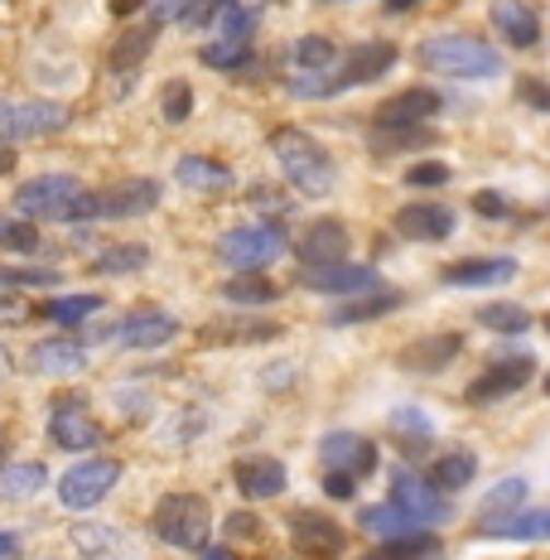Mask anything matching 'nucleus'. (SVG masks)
Instances as JSON below:
<instances>
[{"label":"nucleus","instance_id":"obj_11","mask_svg":"<svg viewBox=\"0 0 550 560\" xmlns=\"http://www.w3.org/2000/svg\"><path fill=\"white\" fill-rule=\"evenodd\" d=\"M160 179H150V174H136V179H116L107 189L97 194V218H107V223H126V218H145L160 208Z\"/></svg>","mask_w":550,"mask_h":560},{"label":"nucleus","instance_id":"obj_1","mask_svg":"<svg viewBox=\"0 0 550 560\" xmlns=\"http://www.w3.org/2000/svg\"><path fill=\"white\" fill-rule=\"evenodd\" d=\"M396 44H358V49H348L343 63H333L329 73H295L290 78V92L295 97H333V92H353V88H367L377 83V78H386L396 68Z\"/></svg>","mask_w":550,"mask_h":560},{"label":"nucleus","instance_id":"obj_56","mask_svg":"<svg viewBox=\"0 0 550 560\" xmlns=\"http://www.w3.org/2000/svg\"><path fill=\"white\" fill-rule=\"evenodd\" d=\"M0 377H10V363H5V353H0Z\"/></svg>","mask_w":550,"mask_h":560},{"label":"nucleus","instance_id":"obj_17","mask_svg":"<svg viewBox=\"0 0 550 560\" xmlns=\"http://www.w3.org/2000/svg\"><path fill=\"white\" fill-rule=\"evenodd\" d=\"M324 464L338 474H353V478H367L377 469V445H372L367 435H353V430H333V435H324Z\"/></svg>","mask_w":550,"mask_h":560},{"label":"nucleus","instance_id":"obj_26","mask_svg":"<svg viewBox=\"0 0 550 560\" xmlns=\"http://www.w3.org/2000/svg\"><path fill=\"white\" fill-rule=\"evenodd\" d=\"M174 179L189 194H227L232 189V170L213 155H184L179 165H174Z\"/></svg>","mask_w":550,"mask_h":560},{"label":"nucleus","instance_id":"obj_13","mask_svg":"<svg viewBox=\"0 0 550 560\" xmlns=\"http://www.w3.org/2000/svg\"><path fill=\"white\" fill-rule=\"evenodd\" d=\"M304 290H314V295H372V290H382V276L372 271V266H358V261H338V266H314V271L300 276Z\"/></svg>","mask_w":550,"mask_h":560},{"label":"nucleus","instance_id":"obj_12","mask_svg":"<svg viewBox=\"0 0 550 560\" xmlns=\"http://www.w3.org/2000/svg\"><path fill=\"white\" fill-rule=\"evenodd\" d=\"M536 377V358L531 353H507V358H493V368L483 372V377L468 382V401L473 406H493L502 396H517L526 382Z\"/></svg>","mask_w":550,"mask_h":560},{"label":"nucleus","instance_id":"obj_44","mask_svg":"<svg viewBox=\"0 0 550 560\" xmlns=\"http://www.w3.org/2000/svg\"><path fill=\"white\" fill-rule=\"evenodd\" d=\"M251 58V44L247 39H218L203 49V63L208 68H242Z\"/></svg>","mask_w":550,"mask_h":560},{"label":"nucleus","instance_id":"obj_36","mask_svg":"<svg viewBox=\"0 0 550 560\" xmlns=\"http://www.w3.org/2000/svg\"><path fill=\"white\" fill-rule=\"evenodd\" d=\"M44 483H49L44 464H10V469L0 474V488H5L10 498H34V493H44Z\"/></svg>","mask_w":550,"mask_h":560},{"label":"nucleus","instance_id":"obj_52","mask_svg":"<svg viewBox=\"0 0 550 560\" xmlns=\"http://www.w3.org/2000/svg\"><path fill=\"white\" fill-rule=\"evenodd\" d=\"M522 97L531 102V107H541V112H550V88L546 83H522Z\"/></svg>","mask_w":550,"mask_h":560},{"label":"nucleus","instance_id":"obj_49","mask_svg":"<svg viewBox=\"0 0 550 560\" xmlns=\"http://www.w3.org/2000/svg\"><path fill=\"white\" fill-rule=\"evenodd\" d=\"M251 203H256V213H276V218H285V213H290L285 194L266 189V184H256V189H251Z\"/></svg>","mask_w":550,"mask_h":560},{"label":"nucleus","instance_id":"obj_7","mask_svg":"<svg viewBox=\"0 0 550 560\" xmlns=\"http://www.w3.org/2000/svg\"><path fill=\"white\" fill-rule=\"evenodd\" d=\"M68 126V107L63 102H10L0 97V140H39V136H54Z\"/></svg>","mask_w":550,"mask_h":560},{"label":"nucleus","instance_id":"obj_46","mask_svg":"<svg viewBox=\"0 0 550 560\" xmlns=\"http://www.w3.org/2000/svg\"><path fill=\"white\" fill-rule=\"evenodd\" d=\"M256 20H261V10H256V5H232L227 15H222V39H247L251 44Z\"/></svg>","mask_w":550,"mask_h":560},{"label":"nucleus","instance_id":"obj_28","mask_svg":"<svg viewBox=\"0 0 550 560\" xmlns=\"http://www.w3.org/2000/svg\"><path fill=\"white\" fill-rule=\"evenodd\" d=\"M391 435L401 440L406 454H425L430 440H435V425H430L425 411H416V406H401V411H391Z\"/></svg>","mask_w":550,"mask_h":560},{"label":"nucleus","instance_id":"obj_42","mask_svg":"<svg viewBox=\"0 0 550 560\" xmlns=\"http://www.w3.org/2000/svg\"><path fill=\"white\" fill-rule=\"evenodd\" d=\"M526 503V478H502L493 493L483 498V517H507V512H517Z\"/></svg>","mask_w":550,"mask_h":560},{"label":"nucleus","instance_id":"obj_14","mask_svg":"<svg viewBox=\"0 0 550 560\" xmlns=\"http://www.w3.org/2000/svg\"><path fill=\"white\" fill-rule=\"evenodd\" d=\"M290 536H295V551L314 556V560H338L348 546L343 527H338L333 517H324V512H309V508H300L295 517H290Z\"/></svg>","mask_w":550,"mask_h":560},{"label":"nucleus","instance_id":"obj_35","mask_svg":"<svg viewBox=\"0 0 550 560\" xmlns=\"http://www.w3.org/2000/svg\"><path fill=\"white\" fill-rule=\"evenodd\" d=\"M44 247L39 228L30 218H0V252H15V256H34Z\"/></svg>","mask_w":550,"mask_h":560},{"label":"nucleus","instance_id":"obj_45","mask_svg":"<svg viewBox=\"0 0 550 560\" xmlns=\"http://www.w3.org/2000/svg\"><path fill=\"white\" fill-rule=\"evenodd\" d=\"M73 546L83 556H107L112 546H121V532H112V527H78L73 532Z\"/></svg>","mask_w":550,"mask_h":560},{"label":"nucleus","instance_id":"obj_38","mask_svg":"<svg viewBox=\"0 0 550 560\" xmlns=\"http://www.w3.org/2000/svg\"><path fill=\"white\" fill-rule=\"evenodd\" d=\"M150 25H174V20H189V25H203V0H145Z\"/></svg>","mask_w":550,"mask_h":560},{"label":"nucleus","instance_id":"obj_10","mask_svg":"<svg viewBox=\"0 0 550 560\" xmlns=\"http://www.w3.org/2000/svg\"><path fill=\"white\" fill-rule=\"evenodd\" d=\"M83 194L87 189L73 179V174H34L30 184L15 189V208H20V218H49V223H58V213Z\"/></svg>","mask_w":550,"mask_h":560},{"label":"nucleus","instance_id":"obj_16","mask_svg":"<svg viewBox=\"0 0 550 560\" xmlns=\"http://www.w3.org/2000/svg\"><path fill=\"white\" fill-rule=\"evenodd\" d=\"M174 334H179V324H174L165 310H136V314H126L116 329H102L97 338H112V343H121V348H160V343H169Z\"/></svg>","mask_w":550,"mask_h":560},{"label":"nucleus","instance_id":"obj_23","mask_svg":"<svg viewBox=\"0 0 550 560\" xmlns=\"http://www.w3.org/2000/svg\"><path fill=\"white\" fill-rule=\"evenodd\" d=\"M478 536H498V541H550V508H517L507 517H483Z\"/></svg>","mask_w":550,"mask_h":560},{"label":"nucleus","instance_id":"obj_53","mask_svg":"<svg viewBox=\"0 0 550 560\" xmlns=\"http://www.w3.org/2000/svg\"><path fill=\"white\" fill-rule=\"evenodd\" d=\"M25 551H20V536H10V532H0V560H20Z\"/></svg>","mask_w":550,"mask_h":560},{"label":"nucleus","instance_id":"obj_24","mask_svg":"<svg viewBox=\"0 0 550 560\" xmlns=\"http://www.w3.org/2000/svg\"><path fill=\"white\" fill-rule=\"evenodd\" d=\"M488 15H493V30L512 49H531V44L541 39V20H536V10L526 5V0H493Z\"/></svg>","mask_w":550,"mask_h":560},{"label":"nucleus","instance_id":"obj_37","mask_svg":"<svg viewBox=\"0 0 550 560\" xmlns=\"http://www.w3.org/2000/svg\"><path fill=\"white\" fill-rule=\"evenodd\" d=\"M150 261V252L140 247V242H126V247H107L92 261V271L97 276H126V271H140V266Z\"/></svg>","mask_w":550,"mask_h":560},{"label":"nucleus","instance_id":"obj_18","mask_svg":"<svg viewBox=\"0 0 550 560\" xmlns=\"http://www.w3.org/2000/svg\"><path fill=\"white\" fill-rule=\"evenodd\" d=\"M348 261V228L338 218H319V223L304 228L300 237V266L314 271V266H338Z\"/></svg>","mask_w":550,"mask_h":560},{"label":"nucleus","instance_id":"obj_8","mask_svg":"<svg viewBox=\"0 0 550 560\" xmlns=\"http://www.w3.org/2000/svg\"><path fill=\"white\" fill-rule=\"evenodd\" d=\"M49 435H54L58 450L87 454L107 440V430H102V420L87 411L83 396H63V401H54V411H49Z\"/></svg>","mask_w":550,"mask_h":560},{"label":"nucleus","instance_id":"obj_4","mask_svg":"<svg viewBox=\"0 0 550 560\" xmlns=\"http://www.w3.org/2000/svg\"><path fill=\"white\" fill-rule=\"evenodd\" d=\"M155 536L174 551H208L213 536V512L198 493H169L155 508Z\"/></svg>","mask_w":550,"mask_h":560},{"label":"nucleus","instance_id":"obj_58","mask_svg":"<svg viewBox=\"0 0 550 560\" xmlns=\"http://www.w3.org/2000/svg\"><path fill=\"white\" fill-rule=\"evenodd\" d=\"M546 329H550V314H546Z\"/></svg>","mask_w":550,"mask_h":560},{"label":"nucleus","instance_id":"obj_5","mask_svg":"<svg viewBox=\"0 0 550 560\" xmlns=\"http://www.w3.org/2000/svg\"><path fill=\"white\" fill-rule=\"evenodd\" d=\"M218 256L232 266V271H266L271 261L285 256V228L280 223H247L222 232Z\"/></svg>","mask_w":550,"mask_h":560},{"label":"nucleus","instance_id":"obj_47","mask_svg":"<svg viewBox=\"0 0 550 560\" xmlns=\"http://www.w3.org/2000/svg\"><path fill=\"white\" fill-rule=\"evenodd\" d=\"M449 165H440V160H420V165L406 170V184L411 189H440V184H449Z\"/></svg>","mask_w":550,"mask_h":560},{"label":"nucleus","instance_id":"obj_15","mask_svg":"<svg viewBox=\"0 0 550 560\" xmlns=\"http://www.w3.org/2000/svg\"><path fill=\"white\" fill-rule=\"evenodd\" d=\"M440 107H444L440 92L411 88V92H396L391 102H382L377 116H372V126H377V131H416V126H425Z\"/></svg>","mask_w":550,"mask_h":560},{"label":"nucleus","instance_id":"obj_3","mask_svg":"<svg viewBox=\"0 0 550 560\" xmlns=\"http://www.w3.org/2000/svg\"><path fill=\"white\" fill-rule=\"evenodd\" d=\"M416 58L420 68H430L440 78H459V83H478V78L502 73V54L478 39V34H430L416 49Z\"/></svg>","mask_w":550,"mask_h":560},{"label":"nucleus","instance_id":"obj_6","mask_svg":"<svg viewBox=\"0 0 550 560\" xmlns=\"http://www.w3.org/2000/svg\"><path fill=\"white\" fill-rule=\"evenodd\" d=\"M116 483H121V464L116 459H78L73 469L58 478V498H63L68 512H87V508H97Z\"/></svg>","mask_w":550,"mask_h":560},{"label":"nucleus","instance_id":"obj_41","mask_svg":"<svg viewBox=\"0 0 550 560\" xmlns=\"http://www.w3.org/2000/svg\"><path fill=\"white\" fill-rule=\"evenodd\" d=\"M58 271L49 266H0V285L5 290H44V285H58Z\"/></svg>","mask_w":550,"mask_h":560},{"label":"nucleus","instance_id":"obj_54","mask_svg":"<svg viewBox=\"0 0 550 560\" xmlns=\"http://www.w3.org/2000/svg\"><path fill=\"white\" fill-rule=\"evenodd\" d=\"M198 560H237V556L222 551V546H208V551H198Z\"/></svg>","mask_w":550,"mask_h":560},{"label":"nucleus","instance_id":"obj_22","mask_svg":"<svg viewBox=\"0 0 550 560\" xmlns=\"http://www.w3.org/2000/svg\"><path fill=\"white\" fill-rule=\"evenodd\" d=\"M30 368L44 377H78V372H87V348L78 338H39L30 348Z\"/></svg>","mask_w":550,"mask_h":560},{"label":"nucleus","instance_id":"obj_25","mask_svg":"<svg viewBox=\"0 0 550 560\" xmlns=\"http://www.w3.org/2000/svg\"><path fill=\"white\" fill-rule=\"evenodd\" d=\"M464 338L459 334H430V338H416V343L401 348V368L406 372H440L459 358Z\"/></svg>","mask_w":550,"mask_h":560},{"label":"nucleus","instance_id":"obj_2","mask_svg":"<svg viewBox=\"0 0 550 560\" xmlns=\"http://www.w3.org/2000/svg\"><path fill=\"white\" fill-rule=\"evenodd\" d=\"M271 155H276V165L285 170V179L295 184L300 194H309V198L333 194L338 165L309 131H300V126H280V131L271 136Z\"/></svg>","mask_w":550,"mask_h":560},{"label":"nucleus","instance_id":"obj_21","mask_svg":"<svg viewBox=\"0 0 550 560\" xmlns=\"http://www.w3.org/2000/svg\"><path fill=\"white\" fill-rule=\"evenodd\" d=\"M454 208L449 203H406L401 213H396V232L411 242H444L454 232Z\"/></svg>","mask_w":550,"mask_h":560},{"label":"nucleus","instance_id":"obj_40","mask_svg":"<svg viewBox=\"0 0 550 560\" xmlns=\"http://www.w3.org/2000/svg\"><path fill=\"white\" fill-rule=\"evenodd\" d=\"M261 338H280V324H242V329L213 324V329H203V343H261Z\"/></svg>","mask_w":550,"mask_h":560},{"label":"nucleus","instance_id":"obj_9","mask_svg":"<svg viewBox=\"0 0 550 560\" xmlns=\"http://www.w3.org/2000/svg\"><path fill=\"white\" fill-rule=\"evenodd\" d=\"M391 503L406 512V517H416L420 527H440V522H449V498H444V488H435V478H420L411 469H396L391 474Z\"/></svg>","mask_w":550,"mask_h":560},{"label":"nucleus","instance_id":"obj_43","mask_svg":"<svg viewBox=\"0 0 550 560\" xmlns=\"http://www.w3.org/2000/svg\"><path fill=\"white\" fill-rule=\"evenodd\" d=\"M150 44H155V25H140V30H131V34H121V44H116L112 63H116V68H136L140 58L150 54Z\"/></svg>","mask_w":550,"mask_h":560},{"label":"nucleus","instance_id":"obj_34","mask_svg":"<svg viewBox=\"0 0 550 560\" xmlns=\"http://www.w3.org/2000/svg\"><path fill=\"white\" fill-rule=\"evenodd\" d=\"M102 310V300L97 295H58V300H49L39 314L49 324H63V329H73V324H83V319H92V314Z\"/></svg>","mask_w":550,"mask_h":560},{"label":"nucleus","instance_id":"obj_50","mask_svg":"<svg viewBox=\"0 0 550 560\" xmlns=\"http://www.w3.org/2000/svg\"><path fill=\"white\" fill-rule=\"evenodd\" d=\"M473 208H478V213H483V218H507V213H512V203H507V198H502V194H493V189L473 194Z\"/></svg>","mask_w":550,"mask_h":560},{"label":"nucleus","instance_id":"obj_55","mask_svg":"<svg viewBox=\"0 0 550 560\" xmlns=\"http://www.w3.org/2000/svg\"><path fill=\"white\" fill-rule=\"evenodd\" d=\"M411 5H420V0H386V10H391V15H401V10H411Z\"/></svg>","mask_w":550,"mask_h":560},{"label":"nucleus","instance_id":"obj_48","mask_svg":"<svg viewBox=\"0 0 550 560\" xmlns=\"http://www.w3.org/2000/svg\"><path fill=\"white\" fill-rule=\"evenodd\" d=\"M194 112V88L189 83H165V121H184Z\"/></svg>","mask_w":550,"mask_h":560},{"label":"nucleus","instance_id":"obj_27","mask_svg":"<svg viewBox=\"0 0 550 560\" xmlns=\"http://www.w3.org/2000/svg\"><path fill=\"white\" fill-rule=\"evenodd\" d=\"M406 295L401 290H372V295H358V300H343V305L333 310L329 324H367V319H382V314L401 310Z\"/></svg>","mask_w":550,"mask_h":560},{"label":"nucleus","instance_id":"obj_51","mask_svg":"<svg viewBox=\"0 0 550 560\" xmlns=\"http://www.w3.org/2000/svg\"><path fill=\"white\" fill-rule=\"evenodd\" d=\"M353 488H358V478H353V474L329 469V478H324V493H329V498H353Z\"/></svg>","mask_w":550,"mask_h":560},{"label":"nucleus","instance_id":"obj_32","mask_svg":"<svg viewBox=\"0 0 550 560\" xmlns=\"http://www.w3.org/2000/svg\"><path fill=\"white\" fill-rule=\"evenodd\" d=\"M362 527L377 532L382 541H391V536H416V532H425L416 517H406V512L396 508V503H382V508L372 503V508H362Z\"/></svg>","mask_w":550,"mask_h":560},{"label":"nucleus","instance_id":"obj_19","mask_svg":"<svg viewBox=\"0 0 550 560\" xmlns=\"http://www.w3.org/2000/svg\"><path fill=\"white\" fill-rule=\"evenodd\" d=\"M507 280H517V261L512 256H468V261L444 266V285H454V290L507 285Z\"/></svg>","mask_w":550,"mask_h":560},{"label":"nucleus","instance_id":"obj_31","mask_svg":"<svg viewBox=\"0 0 550 560\" xmlns=\"http://www.w3.org/2000/svg\"><path fill=\"white\" fill-rule=\"evenodd\" d=\"M478 474V459L468 450H449L435 459V469H430V478H435V488H444V493H459V488L473 483Z\"/></svg>","mask_w":550,"mask_h":560},{"label":"nucleus","instance_id":"obj_30","mask_svg":"<svg viewBox=\"0 0 550 560\" xmlns=\"http://www.w3.org/2000/svg\"><path fill=\"white\" fill-rule=\"evenodd\" d=\"M222 295H227L232 305H271V300H280V285L266 280L261 271H237L222 285Z\"/></svg>","mask_w":550,"mask_h":560},{"label":"nucleus","instance_id":"obj_29","mask_svg":"<svg viewBox=\"0 0 550 560\" xmlns=\"http://www.w3.org/2000/svg\"><path fill=\"white\" fill-rule=\"evenodd\" d=\"M440 551H444L440 536L416 532V536H391V541H382L367 560H440Z\"/></svg>","mask_w":550,"mask_h":560},{"label":"nucleus","instance_id":"obj_33","mask_svg":"<svg viewBox=\"0 0 550 560\" xmlns=\"http://www.w3.org/2000/svg\"><path fill=\"white\" fill-rule=\"evenodd\" d=\"M333 58V39H324V34H304L290 44V68H300V73H329Z\"/></svg>","mask_w":550,"mask_h":560},{"label":"nucleus","instance_id":"obj_39","mask_svg":"<svg viewBox=\"0 0 550 560\" xmlns=\"http://www.w3.org/2000/svg\"><path fill=\"white\" fill-rule=\"evenodd\" d=\"M478 324L493 334H526L531 329V314H526L522 305H483L478 310Z\"/></svg>","mask_w":550,"mask_h":560},{"label":"nucleus","instance_id":"obj_20","mask_svg":"<svg viewBox=\"0 0 550 560\" xmlns=\"http://www.w3.org/2000/svg\"><path fill=\"white\" fill-rule=\"evenodd\" d=\"M232 478H237L242 498H251V503H266V498H280L290 483L285 464L271 459V454H251V459H237V469H232Z\"/></svg>","mask_w":550,"mask_h":560},{"label":"nucleus","instance_id":"obj_57","mask_svg":"<svg viewBox=\"0 0 550 560\" xmlns=\"http://www.w3.org/2000/svg\"><path fill=\"white\" fill-rule=\"evenodd\" d=\"M541 387H546V396H550V372H546V382H541Z\"/></svg>","mask_w":550,"mask_h":560}]
</instances>
